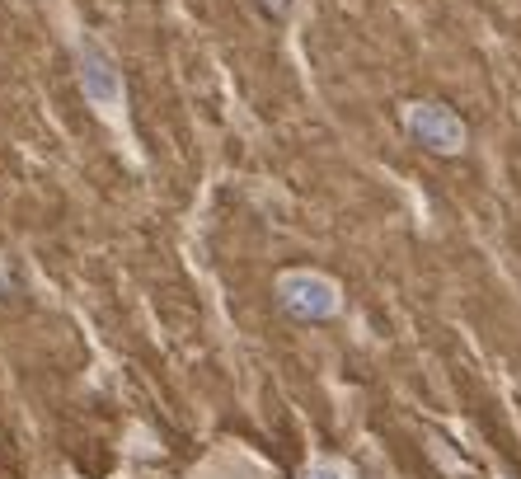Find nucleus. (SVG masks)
I'll return each mask as SVG.
<instances>
[{
    "label": "nucleus",
    "instance_id": "f257e3e1",
    "mask_svg": "<svg viewBox=\"0 0 521 479\" xmlns=\"http://www.w3.org/2000/svg\"><path fill=\"white\" fill-rule=\"evenodd\" d=\"M310 479H338V470H315Z\"/></svg>",
    "mask_w": 521,
    "mask_h": 479
}]
</instances>
